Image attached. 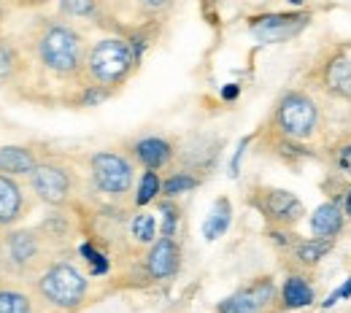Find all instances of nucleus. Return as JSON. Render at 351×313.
I'll list each match as a JSON object with an SVG mask.
<instances>
[{"instance_id": "obj_1", "label": "nucleus", "mask_w": 351, "mask_h": 313, "mask_svg": "<svg viewBox=\"0 0 351 313\" xmlns=\"http://www.w3.org/2000/svg\"><path fill=\"white\" fill-rule=\"evenodd\" d=\"M22 49V76L11 87L16 97L38 105H71L84 84L89 38L79 22L57 11H36L16 33Z\"/></svg>"}, {"instance_id": "obj_2", "label": "nucleus", "mask_w": 351, "mask_h": 313, "mask_svg": "<svg viewBox=\"0 0 351 313\" xmlns=\"http://www.w3.org/2000/svg\"><path fill=\"white\" fill-rule=\"evenodd\" d=\"M263 130L281 135V138H289V140H300V143L316 146V149L324 151V146H319V140L324 138V130H327L324 108L311 90L287 87L276 97Z\"/></svg>"}, {"instance_id": "obj_3", "label": "nucleus", "mask_w": 351, "mask_h": 313, "mask_svg": "<svg viewBox=\"0 0 351 313\" xmlns=\"http://www.w3.org/2000/svg\"><path fill=\"white\" fill-rule=\"evenodd\" d=\"M27 284L49 313H76L92 297V275L68 257H51Z\"/></svg>"}, {"instance_id": "obj_4", "label": "nucleus", "mask_w": 351, "mask_h": 313, "mask_svg": "<svg viewBox=\"0 0 351 313\" xmlns=\"http://www.w3.org/2000/svg\"><path fill=\"white\" fill-rule=\"evenodd\" d=\"M141 62L132 51L130 41L125 36L106 33L97 41H89L87 60H84V84L100 87L111 97L128 87L132 76L138 73Z\"/></svg>"}, {"instance_id": "obj_5", "label": "nucleus", "mask_w": 351, "mask_h": 313, "mask_svg": "<svg viewBox=\"0 0 351 313\" xmlns=\"http://www.w3.org/2000/svg\"><path fill=\"white\" fill-rule=\"evenodd\" d=\"M27 186L36 200H41L49 208H71L76 211L84 205V192H87V179L82 176L79 165L62 154L44 151L41 162L30 173Z\"/></svg>"}, {"instance_id": "obj_6", "label": "nucleus", "mask_w": 351, "mask_h": 313, "mask_svg": "<svg viewBox=\"0 0 351 313\" xmlns=\"http://www.w3.org/2000/svg\"><path fill=\"white\" fill-rule=\"evenodd\" d=\"M84 179L87 189L106 203H122L132 197L138 165L132 162L128 149H97L84 157Z\"/></svg>"}, {"instance_id": "obj_7", "label": "nucleus", "mask_w": 351, "mask_h": 313, "mask_svg": "<svg viewBox=\"0 0 351 313\" xmlns=\"http://www.w3.org/2000/svg\"><path fill=\"white\" fill-rule=\"evenodd\" d=\"M54 257L38 227H11L0 232V278L30 281Z\"/></svg>"}, {"instance_id": "obj_8", "label": "nucleus", "mask_w": 351, "mask_h": 313, "mask_svg": "<svg viewBox=\"0 0 351 313\" xmlns=\"http://www.w3.org/2000/svg\"><path fill=\"white\" fill-rule=\"evenodd\" d=\"M308 84L330 100L351 103V41L324 46L308 68Z\"/></svg>"}, {"instance_id": "obj_9", "label": "nucleus", "mask_w": 351, "mask_h": 313, "mask_svg": "<svg viewBox=\"0 0 351 313\" xmlns=\"http://www.w3.org/2000/svg\"><path fill=\"white\" fill-rule=\"evenodd\" d=\"M246 203L263 216L265 227H298L308 216L306 203L295 192L273 184H252L246 189Z\"/></svg>"}, {"instance_id": "obj_10", "label": "nucleus", "mask_w": 351, "mask_h": 313, "mask_svg": "<svg viewBox=\"0 0 351 313\" xmlns=\"http://www.w3.org/2000/svg\"><path fill=\"white\" fill-rule=\"evenodd\" d=\"M181 265H184L181 240L160 235L130 262V278L135 284H165L178 275Z\"/></svg>"}, {"instance_id": "obj_11", "label": "nucleus", "mask_w": 351, "mask_h": 313, "mask_svg": "<svg viewBox=\"0 0 351 313\" xmlns=\"http://www.w3.org/2000/svg\"><path fill=\"white\" fill-rule=\"evenodd\" d=\"M313 22V11L308 8H292V11H263L252 14L246 19L249 36L263 46L287 44L298 36H303Z\"/></svg>"}, {"instance_id": "obj_12", "label": "nucleus", "mask_w": 351, "mask_h": 313, "mask_svg": "<svg viewBox=\"0 0 351 313\" xmlns=\"http://www.w3.org/2000/svg\"><path fill=\"white\" fill-rule=\"evenodd\" d=\"M217 313H281L278 284L270 273L254 275L217 303Z\"/></svg>"}, {"instance_id": "obj_13", "label": "nucleus", "mask_w": 351, "mask_h": 313, "mask_svg": "<svg viewBox=\"0 0 351 313\" xmlns=\"http://www.w3.org/2000/svg\"><path fill=\"white\" fill-rule=\"evenodd\" d=\"M54 11L71 22H87L114 36H125V30L130 27L128 22H122L117 3L111 0H54Z\"/></svg>"}, {"instance_id": "obj_14", "label": "nucleus", "mask_w": 351, "mask_h": 313, "mask_svg": "<svg viewBox=\"0 0 351 313\" xmlns=\"http://www.w3.org/2000/svg\"><path fill=\"white\" fill-rule=\"evenodd\" d=\"M221 146L224 140L221 138H211V135H192L186 138L184 143H178V151H176V165L173 168H186L197 176H208L217 162H219Z\"/></svg>"}, {"instance_id": "obj_15", "label": "nucleus", "mask_w": 351, "mask_h": 313, "mask_svg": "<svg viewBox=\"0 0 351 313\" xmlns=\"http://www.w3.org/2000/svg\"><path fill=\"white\" fill-rule=\"evenodd\" d=\"M176 151H178V143L165 135H141L128 146V154L141 171H157V173L173 168Z\"/></svg>"}, {"instance_id": "obj_16", "label": "nucleus", "mask_w": 351, "mask_h": 313, "mask_svg": "<svg viewBox=\"0 0 351 313\" xmlns=\"http://www.w3.org/2000/svg\"><path fill=\"white\" fill-rule=\"evenodd\" d=\"M254 140L260 143L267 157L278 160L281 165L287 168H303L306 162H313V160H322L324 151L316 149V146H308V143H300V140H289V138H281V135H273L267 130H257L254 133Z\"/></svg>"}, {"instance_id": "obj_17", "label": "nucleus", "mask_w": 351, "mask_h": 313, "mask_svg": "<svg viewBox=\"0 0 351 313\" xmlns=\"http://www.w3.org/2000/svg\"><path fill=\"white\" fill-rule=\"evenodd\" d=\"M30 195H27V186L22 184V179L0 173V232L16 227L27 216V211L33 208V197Z\"/></svg>"}, {"instance_id": "obj_18", "label": "nucleus", "mask_w": 351, "mask_h": 313, "mask_svg": "<svg viewBox=\"0 0 351 313\" xmlns=\"http://www.w3.org/2000/svg\"><path fill=\"white\" fill-rule=\"evenodd\" d=\"M316 303V284L313 273L308 270H287L278 286V305L284 311H306Z\"/></svg>"}, {"instance_id": "obj_19", "label": "nucleus", "mask_w": 351, "mask_h": 313, "mask_svg": "<svg viewBox=\"0 0 351 313\" xmlns=\"http://www.w3.org/2000/svg\"><path fill=\"white\" fill-rule=\"evenodd\" d=\"M335 243L338 240H327V238H316V235L300 238L292 246V251L281 257V265H284V270H308V273H313L335 251Z\"/></svg>"}, {"instance_id": "obj_20", "label": "nucleus", "mask_w": 351, "mask_h": 313, "mask_svg": "<svg viewBox=\"0 0 351 313\" xmlns=\"http://www.w3.org/2000/svg\"><path fill=\"white\" fill-rule=\"evenodd\" d=\"M44 151L33 143H8L0 146V173L3 176H14V179H30V173L36 171V165L41 162Z\"/></svg>"}, {"instance_id": "obj_21", "label": "nucleus", "mask_w": 351, "mask_h": 313, "mask_svg": "<svg viewBox=\"0 0 351 313\" xmlns=\"http://www.w3.org/2000/svg\"><path fill=\"white\" fill-rule=\"evenodd\" d=\"M0 313H49L25 281L0 278Z\"/></svg>"}, {"instance_id": "obj_22", "label": "nucleus", "mask_w": 351, "mask_h": 313, "mask_svg": "<svg viewBox=\"0 0 351 313\" xmlns=\"http://www.w3.org/2000/svg\"><path fill=\"white\" fill-rule=\"evenodd\" d=\"M346 214L341 208V203L335 200H324L322 205L313 208V214L308 216V227H311V235L316 238H327V240H338L346 229Z\"/></svg>"}, {"instance_id": "obj_23", "label": "nucleus", "mask_w": 351, "mask_h": 313, "mask_svg": "<svg viewBox=\"0 0 351 313\" xmlns=\"http://www.w3.org/2000/svg\"><path fill=\"white\" fill-rule=\"evenodd\" d=\"M22 76V49L16 33H0V87H14Z\"/></svg>"}, {"instance_id": "obj_24", "label": "nucleus", "mask_w": 351, "mask_h": 313, "mask_svg": "<svg viewBox=\"0 0 351 313\" xmlns=\"http://www.w3.org/2000/svg\"><path fill=\"white\" fill-rule=\"evenodd\" d=\"M232 216H235L232 200H230L227 195H219V197L211 203L208 216L203 219V240H206V243H217L219 238H224V235L230 232V227H232Z\"/></svg>"}, {"instance_id": "obj_25", "label": "nucleus", "mask_w": 351, "mask_h": 313, "mask_svg": "<svg viewBox=\"0 0 351 313\" xmlns=\"http://www.w3.org/2000/svg\"><path fill=\"white\" fill-rule=\"evenodd\" d=\"M128 238L135 251H143L146 246H152L160 238V222L154 214H149L146 208H135L128 219Z\"/></svg>"}, {"instance_id": "obj_26", "label": "nucleus", "mask_w": 351, "mask_h": 313, "mask_svg": "<svg viewBox=\"0 0 351 313\" xmlns=\"http://www.w3.org/2000/svg\"><path fill=\"white\" fill-rule=\"evenodd\" d=\"M76 257L84 262V268L92 278H106V275H111V270H114V260H111V254L100 246V243H95L92 238H84L79 246H76Z\"/></svg>"}, {"instance_id": "obj_27", "label": "nucleus", "mask_w": 351, "mask_h": 313, "mask_svg": "<svg viewBox=\"0 0 351 313\" xmlns=\"http://www.w3.org/2000/svg\"><path fill=\"white\" fill-rule=\"evenodd\" d=\"M160 197H162V176L157 171H143L135 181V189H132V208H149Z\"/></svg>"}, {"instance_id": "obj_28", "label": "nucleus", "mask_w": 351, "mask_h": 313, "mask_svg": "<svg viewBox=\"0 0 351 313\" xmlns=\"http://www.w3.org/2000/svg\"><path fill=\"white\" fill-rule=\"evenodd\" d=\"M324 160L330 162L332 173H341L351 181V133L338 135L335 140L324 143Z\"/></svg>"}, {"instance_id": "obj_29", "label": "nucleus", "mask_w": 351, "mask_h": 313, "mask_svg": "<svg viewBox=\"0 0 351 313\" xmlns=\"http://www.w3.org/2000/svg\"><path fill=\"white\" fill-rule=\"evenodd\" d=\"M203 176L186 171V168H171L168 176L162 179V197H171V200H178L181 195H189L195 192L200 184H203Z\"/></svg>"}, {"instance_id": "obj_30", "label": "nucleus", "mask_w": 351, "mask_h": 313, "mask_svg": "<svg viewBox=\"0 0 351 313\" xmlns=\"http://www.w3.org/2000/svg\"><path fill=\"white\" fill-rule=\"evenodd\" d=\"M154 205H157V216H160V235L178 238V229H181V222H184V208L178 205V200L160 197Z\"/></svg>"}, {"instance_id": "obj_31", "label": "nucleus", "mask_w": 351, "mask_h": 313, "mask_svg": "<svg viewBox=\"0 0 351 313\" xmlns=\"http://www.w3.org/2000/svg\"><path fill=\"white\" fill-rule=\"evenodd\" d=\"M265 238H267V243L273 246V251L278 254V257H284V254H289L292 251V246L303 238L295 227H265Z\"/></svg>"}, {"instance_id": "obj_32", "label": "nucleus", "mask_w": 351, "mask_h": 313, "mask_svg": "<svg viewBox=\"0 0 351 313\" xmlns=\"http://www.w3.org/2000/svg\"><path fill=\"white\" fill-rule=\"evenodd\" d=\"M135 16L143 19H168V14L173 11V0H132Z\"/></svg>"}, {"instance_id": "obj_33", "label": "nucleus", "mask_w": 351, "mask_h": 313, "mask_svg": "<svg viewBox=\"0 0 351 313\" xmlns=\"http://www.w3.org/2000/svg\"><path fill=\"white\" fill-rule=\"evenodd\" d=\"M51 0H0V14H36Z\"/></svg>"}, {"instance_id": "obj_34", "label": "nucleus", "mask_w": 351, "mask_h": 313, "mask_svg": "<svg viewBox=\"0 0 351 313\" xmlns=\"http://www.w3.org/2000/svg\"><path fill=\"white\" fill-rule=\"evenodd\" d=\"M252 143H254V133L243 135V138L238 140V146H235V151H232V157H230V165H227V176H230V179H238V176H241V165H243V157H246V151H249Z\"/></svg>"}, {"instance_id": "obj_35", "label": "nucleus", "mask_w": 351, "mask_h": 313, "mask_svg": "<svg viewBox=\"0 0 351 313\" xmlns=\"http://www.w3.org/2000/svg\"><path fill=\"white\" fill-rule=\"evenodd\" d=\"M241 92H243V87H241L238 82H227V84H221L219 87L221 103H235V100L241 97Z\"/></svg>"}, {"instance_id": "obj_36", "label": "nucleus", "mask_w": 351, "mask_h": 313, "mask_svg": "<svg viewBox=\"0 0 351 313\" xmlns=\"http://www.w3.org/2000/svg\"><path fill=\"white\" fill-rule=\"evenodd\" d=\"M338 303H341V289L335 286V289H332V292H330V295H327V297H324L319 305H322V311H330V308H335Z\"/></svg>"}, {"instance_id": "obj_37", "label": "nucleus", "mask_w": 351, "mask_h": 313, "mask_svg": "<svg viewBox=\"0 0 351 313\" xmlns=\"http://www.w3.org/2000/svg\"><path fill=\"white\" fill-rule=\"evenodd\" d=\"M341 208H343V214H346V219L351 222V184L346 186V192H343V200H341Z\"/></svg>"}, {"instance_id": "obj_38", "label": "nucleus", "mask_w": 351, "mask_h": 313, "mask_svg": "<svg viewBox=\"0 0 351 313\" xmlns=\"http://www.w3.org/2000/svg\"><path fill=\"white\" fill-rule=\"evenodd\" d=\"M338 289H341V300H351V275L338 286Z\"/></svg>"}, {"instance_id": "obj_39", "label": "nucleus", "mask_w": 351, "mask_h": 313, "mask_svg": "<svg viewBox=\"0 0 351 313\" xmlns=\"http://www.w3.org/2000/svg\"><path fill=\"white\" fill-rule=\"evenodd\" d=\"M284 3H289L292 8H306V0H284Z\"/></svg>"}, {"instance_id": "obj_40", "label": "nucleus", "mask_w": 351, "mask_h": 313, "mask_svg": "<svg viewBox=\"0 0 351 313\" xmlns=\"http://www.w3.org/2000/svg\"><path fill=\"white\" fill-rule=\"evenodd\" d=\"M111 3H125V0H111Z\"/></svg>"}]
</instances>
